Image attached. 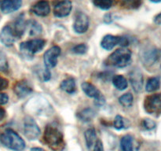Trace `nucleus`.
I'll use <instances>...</instances> for the list:
<instances>
[{
	"mask_svg": "<svg viewBox=\"0 0 161 151\" xmlns=\"http://www.w3.org/2000/svg\"><path fill=\"white\" fill-rule=\"evenodd\" d=\"M130 81L135 91L140 92L143 87V76L141 71L135 69L130 74Z\"/></svg>",
	"mask_w": 161,
	"mask_h": 151,
	"instance_id": "obj_15",
	"label": "nucleus"
},
{
	"mask_svg": "<svg viewBox=\"0 0 161 151\" xmlns=\"http://www.w3.org/2000/svg\"><path fill=\"white\" fill-rule=\"evenodd\" d=\"M121 36H113V35H106L104 36L101 42V46L103 49L106 50H111L116 46L120 44Z\"/></svg>",
	"mask_w": 161,
	"mask_h": 151,
	"instance_id": "obj_17",
	"label": "nucleus"
},
{
	"mask_svg": "<svg viewBox=\"0 0 161 151\" xmlns=\"http://www.w3.org/2000/svg\"><path fill=\"white\" fill-rule=\"evenodd\" d=\"M82 90L86 96L92 98L95 100V104L97 105H102L105 102V98L100 91L92 83L88 82H83L82 83Z\"/></svg>",
	"mask_w": 161,
	"mask_h": 151,
	"instance_id": "obj_7",
	"label": "nucleus"
},
{
	"mask_svg": "<svg viewBox=\"0 0 161 151\" xmlns=\"http://www.w3.org/2000/svg\"><path fill=\"white\" fill-rule=\"evenodd\" d=\"M87 46L85 43H81V44H77L76 46L72 48V52L76 54H83V53H86L87 51Z\"/></svg>",
	"mask_w": 161,
	"mask_h": 151,
	"instance_id": "obj_30",
	"label": "nucleus"
},
{
	"mask_svg": "<svg viewBox=\"0 0 161 151\" xmlns=\"http://www.w3.org/2000/svg\"><path fill=\"white\" fill-rule=\"evenodd\" d=\"M160 57L161 50L156 47H150L142 50L141 54V60L145 65L150 66L159 61Z\"/></svg>",
	"mask_w": 161,
	"mask_h": 151,
	"instance_id": "obj_8",
	"label": "nucleus"
},
{
	"mask_svg": "<svg viewBox=\"0 0 161 151\" xmlns=\"http://www.w3.org/2000/svg\"><path fill=\"white\" fill-rule=\"evenodd\" d=\"M134 98L130 93L123 94L119 98V102L124 107H130L133 104Z\"/></svg>",
	"mask_w": 161,
	"mask_h": 151,
	"instance_id": "obj_28",
	"label": "nucleus"
},
{
	"mask_svg": "<svg viewBox=\"0 0 161 151\" xmlns=\"http://www.w3.org/2000/svg\"><path fill=\"white\" fill-rule=\"evenodd\" d=\"M24 132L27 138L35 140L40 135V128L31 116H26L24 120Z\"/></svg>",
	"mask_w": 161,
	"mask_h": 151,
	"instance_id": "obj_6",
	"label": "nucleus"
},
{
	"mask_svg": "<svg viewBox=\"0 0 161 151\" xmlns=\"http://www.w3.org/2000/svg\"><path fill=\"white\" fill-rule=\"evenodd\" d=\"M160 87V80L159 77H151L148 80L146 85V90L148 92H153Z\"/></svg>",
	"mask_w": 161,
	"mask_h": 151,
	"instance_id": "obj_25",
	"label": "nucleus"
},
{
	"mask_svg": "<svg viewBox=\"0 0 161 151\" xmlns=\"http://www.w3.org/2000/svg\"><path fill=\"white\" fill-rule=\"evenodd\" d=\"M42 79L44 80V81H48V80H50V69H47V68H46V69H44L43 72H42Z\"/></svg>",
	"mask_w": 161,
	"mask_h": 151,
	"instance_id": "obj_34",
	"label": "nucleus"
},
{
	"mask_svg": "<svg viewBox=\"0 0 161 151\" xmlns=\"http://www.w3.org/2000/svg\"><path fill=\"white\" fill-rule=\"evenodd\" d=\"M154 22H155L157 25H161V13L156 16L155 18H154Z\"/></svg>",
	"mask_w": 161,
	"mask_h": 151,
	"instance_id": "obj_36",
	"label": "nucleus"
},
{
	"mask_svg": "<svg viewBox=\"0 0 161 151\" xmlns=\"http://www.w3.org/2000/svg\"><path fill=\"white\" fill-rule=\"evenodd\" d=\"M94 151H104L103 144H102V141H100V140H97L95 145H94Z\"/></svg>",
	"mask_w": 161,
	"mask_h": 151,
	"instance_id": "obj_35",
	"label": "nucleus"
},
{
	"mask_svg": "<svg viewBox=\"0 0 161 151\" xmlns=\"http://www.w3.org/2000/svg\"><path fill=\"white\" fill-rule=\"evenodd\" d=\"M142 127L146 130H152V129L155 128L156 123L153 120L146 118L142 120Z\"/></svg>",
	"mask_w": 161,
	"mask_h": 151,
	"instance_id": "obj_31",
	"label": "nucleus"
},
{
	"mask_svg": "<svg viewBox=\"0 0 161 151\" xmlns=\"http://www.w3.org/2000/svg\"><path fill=\"white\" fill-rule=\"evenodd\" d=\"M15 33L9 25L3 27L0 31V42L6 47H11L16 40Z\"/></svg>",
	"mask_w": 161,
	"mask_h": 151,
	"instance_id": "obj_12",
	"label": "nucleus"
},
{
	"mask_svg": "<svg viewBox=\"0 0 161 151\" xmlns=\"http://www.w3.org/2000/svg\"><path fill=\"white\" fill-rule=\"evenodd\" d=\"M22 5V0H0V9L8 14L18 10Z\"/></svg>",
	"mask_w": 161,
	"mask_h": 151,
	"instance_id": "obj_14",
	"label": "nucleus"
},
{
	"mask_svg": "<svg viewBox=\"0 0 161 151\" xmlns=\"http://www.w3.org/2000/svg\"><path fill=\"white\" fill-rule=\"evenodd\" d=\"M46 45V41L42 39H33L20 43V52L26 57H31L33 54L40 52Z\"/></svg>",
	"mask_w": 161,
	"mask_h": 151,
	"instance_id": "obj_4",
	"label": "nucleus"
},
{
	"mask_svg": "<svg viewBox=\"0 0 161 151\" xmlns=\"http://www.w3.org/2000/svg\"><path fill=\"white\" fill-rule=\"evenodd\" d=\"M30 151H44L42 148H39V147H34L31 148V150Z\"/></svg>",
	"mask_w": 161,
	"mask_h": 151,
	"instance_id": "obj_38",
	"label": "nucleus"
},
{
	"mask_svg": "<svg viewBox=\"0 0 161 151\" xmlns=\"http://www.w3.org/2000/svg\"><path fill=\"white\" fill-rule=\"evenodd\" d=\"M84 137L88 149H91L94 145H95L96 142H97V135H96V131L94 128L87 129L85 131Z\"/></svg>",
	"mask_w": 161,
	"mask_h": 151,
	"instance_id": "obj_22",
	"label": "nucleus"
},
{
	"mask_svg": "<svg viewBox=\"0 0 161 151\" xmlns=\"http://www.w3.org/2000/svg\"><path fill=\"white\" fill-rule=\"evenodd\" d=\"M113 83L116 89L119 91H124L128 86V82L127 79L122 75H116L113 77Z\"/></svg>",
	"mask_w": 161,
	"mask_h": 151,
	"instance_id": "obj_23",
	"label": "nucleus"
},
{
	"mask_svg": "<svg viewBox=\"0 0 161 151\" xmlns=\"http://www.w3.org/2000/svg\"><path fill=\"white\" fill-rule=\"evenodd\" d=\"M30 10L39 17H47L50 12V6L47 0H39L31 6Z\"/></svg>",
	"mask_w": 161,
	"mask_h": 151,
	"instance_id": "obj_13",
	"label": "nucleus"
},
{
	"mask_svg": "<svg viewBox=\"0 0 161 151\" xmlns=\"http://www.w3.org/2000/svg\"><path fill=\"white\" fill-rule=\"evenodd\" d=\"M12 27L14 33H15L17 37H20L25 32L26 29V22H25L23 17H18L14 22V25Z\"/></svg>",
	"mask_w": 161,
	"mask_h": 151,
	"instance_id": "obj_21",
	"label": "nucleus"
},
{
	"mask_svg": "<svg viewBox=\"0 0 161 151\" xmlns=\"http://www.w3.org/2000/svg\"><path fill=\"white\" fill-rule=\"evenodd\" d=\"M144 108L149 114L161 113V93L151 94L145 99Z\"/></svg>",
	"mask_w": 161,
	"mask_h": 151,
	"instance_id": "obj_5",
	"label": "nucleus"
},
{
	"mask_svg": "<svg viewBox=\"0 0 161 151\" xmlns=\"http://www.w3.org/2000/svg\"><path fill=\"white\" fill-rule=\"evenodd\" d=\"M0 143L5 147L14 151H22L25 148V142L16 131L9 128L0 135Z\"/></svg>",
	"mask_w": 161,
	"mask_h": 151,
	"instance_id": "obj_1",
	"label": "nucleus"
},
{
	"mask_svg": "<svg viewBox=\"0 0 161 151\" xmlns=\"http://www.w3.org/2000/svg\"><path fill=\"white\" fill-rule=\"evenodd\" d=\"M95 115V111L93 109L87 108L80 111V113H78V117L80 120L84 121V122H89L91 120H93Z\"/></svg>",
	"mask_w": 161,
	"mask_h": 151,
	"instance_id": "obj_24",
	"label": "nucleus"
},
{
	"mask_svg": "<svg viewBox=\"0 0 161 151\" xmlns=\"http://www.w3.org/2000/svg\"><path fill=\"white\" fill-rule=\"evenodd\" d=\"M9 101V96L5 93H0V105H5Z\"/></svg>",
	"mask_w": 161,
	"mask_h": 151,
	"instance_id": "obj_33",
	"label": "nucleus"
},
{
	"mask_svg": "<svg viewBox=\"0 0 161 151\" xmlns=\"http://www.w3.org/2000/svg\"><path fill=\"white\" fill-rule=\"evenodd\" d=\"M143 0H120V6L127 9H138L142 4Z\"/></svg>",
	"mask_w": 161,
	"mask_h": 151,
	"instance_id": "obj_26",
	"label": "nucleus"
},
{
	"mask_svg": "<svg viewBox=\"0 0 161 151\" xmlns=\"http://www.w3.org/2000/svg\"><path fill=\"white\" fill-rule=\"evenodd\" d=\"M114 0H92V3L96 7L103 10H108L113 6Z\"/></svg>",
	"mask_w": 161,
	"mask_h": 151,
	"instance_id": "obj_27",
	"label": "nucleus"
},
{
	"mask_svg": "<svg viewBox=\"0 0 161 151\" xmlns=\"http://www.w3.org/2000/svg\"><path fill=\"white\" fill-rule=\"evenodd\" d=\"M120 147L123 151H134L135 141L134 138L130 135H126L121 138Z\"/></svg>",
	"mask_w": 161,
	"mask_h": 151,
	"instance_id": "obj_20",
	"label": "nucleus"
},
{
	"mask_svg": "<svg viewBox=\"0 0 161 151\" xmlns=\"http://www.w3.org/2000/svg\"><path fill=\"white\" fill-rule=\"evenodd\" d=\"M61 48L59 47L53 46L45 52L43 55V60L47 69H52L57 65L58 57L61 54Z\"/></svg>",
	"mask_w": 161,
	"mask_h": 151,
	"instance_id": "obj_9",
	"label": "nucleus"
},
{
	"mask_svg": "<svg viewBox=\"0 0 161 151\" xmlns=\"http://www.w3.org/2000/svg\"><path fill=\"white\" fill-rule=\"evenodd\" d=\"M150 2H153V3H160L161 0H149Z\"/></svg>",
	"mask_w": 161,
	"mask_h": 151,
	"instance_id": "obj_39",
	"label": "nucleus"
},
{
	"mask_svg": "<svg viewBox=\"0 0 161 151\" xmlns=\"http://www.w3.org/2000/svg\"><path fill=\"white\" fill-rule=\"evenodd\" d=\"M14 91L16 95L19 98H25L30 94L32 91V88L30 87L28 83L25 80L19 81L14 85Z\"/></svg>",
	"mask_w": 161,
	"mask_h": 151,
	"instance_id": "obj_16",
	"label": "nucleus"
},
{
	"mask_svg": "<svg viewBox=\"0 0 161 151\" xmlns=\"http://www.w3.org/2000/svg\"><path fill=\"white\" fill-rule=\"evenodd\" d=\"M5 116H6V111H5L4 109L0 107V121L4 119Z\"/></svg>",
	"mask_w": 161,
	"mask_h": 151,
	"instance_id": "obj_37",
	"label": "nucleus"
},
{
	"mask_svg": "<svg viewBox=\"0 0 161 151\" xmlns=\"http://www.w3.org/2000/svg\"><path fill=\"white\" fill-rule=\"evenodd\" d=\"M8 86H9V81H8L7 79L0 76V91L6 89Z\"/></svg>",
	"mask_w": 161,
	"mask_h": 151,
	"instance_id": "obj_32",
	"label": "nucleus"
},
{
	"mask_svg": "<svg viewBox=\"0 0 161 151\" xmlns=\"http://www.w3.org/2000/svg\"><path fill=\"white\" fill-rule=\"evenodd\" d=\"M72 5L70 0H61L56 2L53 6V14L57 17H65L72 11Z\"/></svg>",
	"mask_w": 161,
	"mask_h": 151,
	"instance_id": "obj_11",
	"label": "nucleus"
},
{
	"mask_svg": "<svg viewBox=\"0 0 161 151\" xmlns=\"http://www.w3.org/2000/svg\"><path fill=\"white\" fill-rule=\"evenodd\" d=\"M60 87L63 91H65L68 94H73L76 90L75 81L72 77H69L62 80Z\"/></svg>",
	"mask_w": 161,
	"mask_h": 151,
	"instance_id": "obj_19",
	"label": "nucleus"
},
{
	"mask_svg": "<svg viewBox=\"0 0 161 151\" xmlns=\"http://www.w3.org/2000/svg\"><path fill=\"white\" fill-rule=\"evenodd\" d=\"M43 139L53 150H59L64 145L63 135L61 131L53 125H47L44 131Z\"/></svg>",
	"mask_w": 161,
	"mask_h": 151,
	"instance_id": "obj_3",
	"label": "nucleus"
},
{
	"mask_svg": "<svg viewBox=\"0 0 161 151\" xmlns=\"http://www.w3.org/2000/svg\"><path fill=\"white\" fill-rule=\"evenodd\" d=\"M113 126L116 130H121V129L125 127V123H124V120L120 115H117L115 117L114 122H113Z\"/></svg>",
	"mask_w": 161,
	"mask_h": 151,
	"instance_id": "obj_29",
	"label": "nucleus"
},
{
	"mask_svg": "<svg viewBox=\"0 0 161 151\" xmlns=\"http://www.w3.org/2000/svg\"><path fill=\"white\" fill-rule=\"evenodd\" d=\"M26 29L28 30L30 36H39L42 31V28L39 23L35 20H30L26 22Z\"/></svg>",
	"mask_w": 161,
	"mask_h": 151,
	"instance_id": "obj_18",
	"label": "nucleus"
},
{
	"mask_svg": "<svg viewBox=\"0 0 161 151\" xmlns=\"http://www.w3.org/2000/svg\"><path fill=\"white\" fill-rule=\"evenodd\" d=\"M89 17L83 12H77L75 15L73 29L78 34H83L89 28Z\"/></svg>",
	"mask_w": 161,
	"mask_h": 151,
	"instance_id": "obj_10",
	"label": "nucleus"
},
{
	"mask_svg": "<svg viewBox=\"0 0 161 151\" xmlns=\"http://www.w3.org/2000/svg\"><path fill=\"white\" fill-rule=\"evenodd\" d=\"M131 51L125 47L117 49L106 59L107 65L116 68L127 67L131 62Z\"/></svg>",
	"mask_w": 161,
	"mask_h": 151,
	"instance_id": "obj_2",
	"label": "nucleus"
}]
</instances>
